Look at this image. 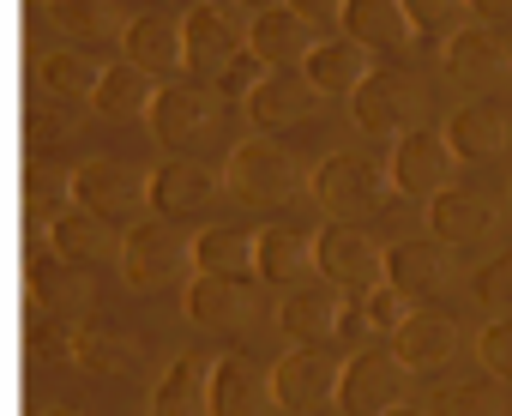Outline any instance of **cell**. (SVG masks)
I'll return each instance as SVG.
<instances>
[{"label":"cell","instance_id":"cell-1","mask_svg":"<svg viewBox=\"0 0 512 416\" xmlns=\"http://www.w3.org/2000/svg\"><path fill=\"white\" fill-rule=\"evenodd\" d=\"M151 133L157 145H169L175 157H193L199 145L223 139V121H229V103L217 97L211 79H169L151 91Z\"/></svg>","mask_w":512,"mask_h":416},{"label":"cell","instance_id":"cell-2","mask_svg":"<svg viewBox=\"0 0 512 416\" xmlns=\"http://www.w3.org/2000/svg\"><path fill=\"white\" fill-rule=\"evenodd\" d=\"M217 181H223V193L253 199V205H284V199H296L308 187L302 169H296V157L278 145V133H247V139H235Z\"/></svg>","mask_w":512,"mask_h":416},{"label":"cell","instance_id":"cell-3","mask_svg":"<svg viewBox=\"0 0 512 416\" xmlns=\"http://www.w3.org/2000/svg\"><path fill=\"white\" fill-rule=\"evenodd\" d=\"M350 115H356L362 133L398 139V133L422 127V115H428V85H422V73H410V67H368V79L350 91Z\"/></svg>","mask_w":512,"mask_h":416},{"label":"cell","instance_id":"cell-4","mask_svg":"<svg viewBox=\"0 0 512 416\" xmlns=\"http://www.w3.org/2000/svg\"><path fill=\"white\" fill-rule=\"evenodd\" d=\"M308 193L326 205V218H368V212H380V205L392 199V175L368 151H332V157L314 163Z\"/></svg>","mask_w":512,"mask_h":416},{"label":"cell","instance_id":"cell-5","mask_svg":"<svg viewBox=\"0 0 512 416\" xmlns=\"http://www.w3.org/2000/svg\"><path fill=\"white\" fill-rule=\"evenodd\" d=\"M67 199L79 212L103 218V224H139L151 205H145V169L127 157H85L67 175Z\"/></svg>","mask_w":512,"mask_h":416},{"label":"cell","instance_id":"cell-6","mask_svg":"<svg viewBox=\"0 0 512 416\" xmlns=\"http://www.w3.org/2000/svg\"><path fill=\"white\" fill-rule=\"evenodd\" d=\"M115 260H121V278H127L133 290H163V284L193 278V248H187L181 224H169V218H139V224L121 236Z\"/></svg>","mask_w":512,"mask_h":416},{"label":"cell","instance_id":"cell-7","mask_svg":"<svg viewBox=\"0 0 512 416\" xmlns=\"http://www.w3.org/2000/svg\"><path fill=\"white\" fill-rule=\"evenodd\" d=\"M386 266V242L362 218H326L314 230V272L332 290H368Z\"/></svg>","mask_w":512,"mask_h":416},{"label":"cell","instance_id":"cell-8","mask_svg":"<svg viewBox=\"0 0 512 416\" xmlns=\"http://www.w3.org/2000/svg\"><path fill=\"white\" fill-rule=\"evenodd\" d=\"M266 386H272V410L284 416H314L332 404L338 392V356L326 344H290L272 368H266Z\"/></svg>","mask_w":512,"mask_h":416},{"label":"cell","instance_id":"cell-9","mask_svg":"<svg viewBox=\"0 0 512 416\" xmlns=\"http://www.w3.org/2000/svg\"><path fill=\"white\" fill-rule=\"evenodd\" d=\"M247 43V25L235 7H223V0H199V7L181 13V73L193 79H217Z\"/></svg>","mask_w":512,"mask_h":416},{"label":"cell","instance_id":"cell-10","mask_svg":"<svg viewBox=\"0 0 512 416\" xmlns=\"http://www.w3.org/2000/svg\"><path fill=\"white\" fill-rule=\"evenodd\" d=\"M404 386H410V368H404L386 344H374V350H356V356L338 362V392H332V404H338L344 416H380L386 404L404 398Z\"/></svg>","mask_w":512,"mask_h":416},{"label":"cell","instance_id":"cell-11","mask_svg":"<svg viewBox=\"0 0 512 416\" xmlns=\"http://www.w3.org/2000/svg\"><path fill=\"white\" fill-rule=\"evenodd\" d=\"M386 175L398 193H416V199H434L458 181V157L446 145L440 127H410L392 139V157H386Z\"/></svg>","mask_w":512,"mask_h":416},{"label":"cell","instance_id":"cell-12","mask_svg":"<svg viewBox=\"0 0 512 416\" xmlns=\"http://www.w3.org/2000/svg\"><path fill=\"white\" fill-rule=\"evenodd\" d=\"M181 308H187V320L199 332H217V338H235V332H247L253 320L266 314L260 308V290H253L247 278H211V272H193L187 278Z\"/></svg>","mask_w":512,"mask_h":416},{"label":"cell","instance_id":"cell-13","mask_svg":"<svg viewBox=\"0 0 512 416\" xmlns=\"http://www.w3.org/2000/svg\"><path fill=\"white\" fill-rule=\"evenodd\" d=\"M211 199H223V181L199 157H169V163H157L145 175V205L157 218H169V224H193Z\"/></svg>","mask_w":512,"mask_h":416},{"label":"cell","instance_id":"cell-14","mask_svg":"<svg viewBox=\"0 0 512 416\" xmlns=\"http://www.w3.org/2000/svg\"><path fill=\"white\" fill-rule=\"evenodd\" d=\"M320 91L308 85V73L302 67H266V79L247 91V115H253V127L260 133H290V127H308L314 115H320Z\"/></svg>","mask_w":512,"mask_h":416},{"label":"cell","instance_id":"cell-15","mask_svg":"<svg viewBox=\"0 0 512 416\" xmlns=\"http://www.w3.org/2000/svg\"><path fill=\"white\" fill-rule=\"evenodd\" d=\"M386 338H392L386 350H392L410 374H434V368H446V362L464 350L458 320H452L446 308H422V302H416V308H410V314L386 332Z\"/></svg>","mask_w":512,"mask_h":416},{"label":"cell","instance_id":"cell-16","mask_svg":"<svg viewBox=\"0 0 512 416\" xmlns=\"http://www.w3.org/2000/svg\"><path fill=\"white\" fill-rule=\"evenodd\" d=\"M428 236L440 242V248H488L494 236H500V212L482 199V193H470V187H446V193H434L428 199Z\"/></svg>","mask_w":512,"mask_h":416},{"label":"cell","instance_id":"cell-17","mask_svg":"<svg viewBox=\"0 0 512 416\" xmlns=\"http://www.w3.org/2000/svg\"><path fill=\"white\" fill-rule=\"evenodd\" d=\"M272 320H278L284 338H296V344H320V338L338 332V320H344V296H338L320 272H308V278H296L290 290H278Z\"/></svg>","mask_w":512,"mask_h":416},{"label":"cell","instance_id":"cell-18","mask_svg":"<svg viewBox=\"0 0 512 416\" xmlns=\"http://www.w3.org/2000/svg\"><path fill=\"white\" fill-rule=\"evenodd\" d=\"M205 404L211 416H272V386H266V368H253L247 356H217L205 368Z\"/></svg>","mask_w":512,"mask_h":416},{"label":"cell","instance_id":"cell-19","mask_svg":"<svg viewBox=\"0 0 512 416\" xmlns=\"http://www.w3.org/2000/svg\"><path fill=\"white\" fill-rule=\"evenodd\" d=\"M308 272H314V230H296V224L253 230V278H260V284L290 290Z\"/></svg>","mask_w":512,"mask_h":416},{"label":"cell","instance_id":"cell-20","mask_svg":"<svg viewBox=\"0 0 512 416\" xmlns=\"http://www.w3.org/2000/svg\"><path fill=\"white\" fill-rule=\"evenodd\" d=\"M67 356L85 368V374H97V380H115V374H127L133 362H139V338L121 326V320H79L73 332H67Z\"/></svg>","mask_w":512,"mask_h":416},{"label":"cell","instance_id":"cell-21","mask_svg":"<svg viewBox=\"0 0 512 416\" xmlns=\"http://www.w3.org/2000/svg\"><path fill=\"white\" fill-rule=\"evenodd\" d=\"M314 43H320V25H308L302 13H290L284 0L247 19V49L260 55L266 67H302V55H308Z\"/></svg>","mask_w":512,"mask_h":416},{"label":"cell","instance_id":"cell-22","mask_svg":"<svg viewBox=\"0 0 512 416\" xmlns=\"http://www.w3.org/2000/svg\"><path fill=\"white\" fill-rule=\"evenodd\" d=\"M440 133H446V145H452V157H458V163H488V157H500V151H506L512 121H506V109H500V103L476 97V103H458V109H452V121H446Z\"/></svg>","mask_w":512,"mask_h":416},{"label":"cell","instance_id":"cell-23","mask_svg":"<svg viewBox=\"0 0 512 416\" xmlns=\"http://www.w3.org/2000/svg\"><path fill=\"white\" fill-rule=\"evenodd\" d=\"M380 278L422 302V296H440V290L458 278V266H452V248H440V242L428 236V242H398V248H386Z\"/></svg>","mask_w":512,"mask_h":416},{"label":"cell","instance_id":"cell-24","mask_svg":"<svg viewBox=\"0 0 512 416\" xmlns=\"http://www.w3.org/2000/svg\"><path fill=\"white\" fill-rule=\"evenodd\" d=\"M121 61H133L151 79H175L181 73V19L163 13H139L121 25Z\"/></svg>","mask_w":512,"mask_h":416},{"label":"cell","instance_id":"cell-25","mask_svg":"<svg viewBox=\"0 0 512 416\" xmlns=\"http://www.w3.org/2000/svg\"><path fill=\"white\" fill-rule=\"evenodd\" d=\"M440 43H446V49H440V55H446V73L464 79V85H494V79L512 67V49H506L482 19H476V25H458V31L440 37Z\"/></svg>","mask_w":512,"mask_h":416},{"label":"cell","instance_id":"cell-26","mask_svg":"<svg viewBox=\"0 0 512 416\" xmlns=\"http://www.w3.org/2000/svg\"><path fill=\"white\" fill-rule=\"evenodd\" d=\"M368 67H374V55H368L362 43H350V37H320V43L302 55V73H308V85H314L320 97H350V91L368 79Z\"/></svg>","mask_w":512,"mask_h":416},{"label":"cell","instance_id":"cell-27","mask_svg":"<svg viewBox=\"0 0 512 416\" xmlns=\"http://www.w3.org/2000/svg\"><path fill=\"white\" fill-rule=\"evenodd\" d=\"M338 25H344V37L362 43L368 55H374V49H410V43H416V31H410V19H404L398 0H344V7H338Z\"/></svg>","mask_w":512,"mask_h":416},{"label":"cell","instance_id":"cell-28","mask_svg":"<svg viewBox=\"0 0 512 416\" xmlns=\"http://www.w3.org/2000/svg\"><path fill=\"white\" fill-rule=\"evenodd\" d=\"M187 248H193V272H211V278H253V230L205 224L199 236H187Z\"/></svg>","mask_w":512,"mask_h":416},{"label":"cell","instance_id":"cell-29","mask_svg":"<svg viewBox=\"0 0 512 416\" xmlns=\"http://www.w3.org/2000/svg\"><path fill=\"white\" fill-rule=\"evenodd\" d=\"M109 224L103 218H91V212H79V205H73V212H55L49 218V254L55 260H67V266H103V254H109Z\"/></svg>","mask_w":512,"mask_h":416},{"label":"cell","instance_id":"cell-30","mask_svg":"<svg viewBox=\"0 0 512 416\" xmlns=\"http://www.w3.org/2000/svg\"><path fill=\"white\" fill-rule=\"evenodd\" d=\"M151 91H157L151 73H139L133 61H115V67L97 73V85H91V109L109 115V121H139V115L151 109Z\"/></svg>","mask_w":512,"mask_h":416},{"label":"cell","instance_id":"cell-31","mask_svg":"<svg viewBox=\"0 0 512 416\" xmlns=\"http://www.w3.org/2000/svg\"><path fill=\"white\" fill-rule=\"evenodd\" d=\"M85 296H91V272H85V266H67V260H55V254H37V266H31V302H37V308L79 314Z\"/></svg>","mask_w":512,"mask_h":416},{"label":"cell","instance_id":"cell-32","mask_svg":"<svg viewBox=\"0 0 512 416\" xmlns=\"http://www.w3.org/2000/svg\"><path fill=\"white\" fill-rule=\"evenodd\" d=\"M151 416H211L205 404V368L193 356H175L163 380L151 386Z\"/></svg>","mask_w":512,"mask_h":416},{"label":"cell","instance_id":"cell-33","mask_svg":"<svg viewBox=\"0 0 512 416\" xmlns=\"http://www.w3.org/2000/svg\"><path fill=\"white\" fill-rule=\"evenodd\" d=\"M506 410H512L506 404V386L482 368V374H464L446 392H434V410L428 416H506Z\"/></svg>","mask_w":512,"mask_h":416},{"label":"cell","instance_id":"cell-34","mask_svg":"<svg viewBox=\"0 0 512 416\" xmlns=\"http://www.w3.org/2000/svg\"><path fill=\"white\" fill-rule=\"evenodd\" d=\"M55 31L73 43V49H91L115 31V0H55Z\"/></svg>","mask_w":512,"mask_h":416},{"label":"cell","instance_id":"cell-35","mask_svg":"<svg viewBox=\"0 0 512 416\" xmlns=\"http://www.w3.org/2000/svg\"><path fill=\"white\" fill-rule=\"evenodd\" d=\"M97 61L85 55V49H55V55H43V85L55 91V97H73V103H91V85H97Z\"/></svg>","mask_w":512,"mask_h":416},{"label":"cell","instance_id":"cell-36","mask_svg":"<svg viewBox=\"0 0 512 416\" xmlns=\"http://www.w3.org/2000/svg\"><path fill=\"white\" fill-rule=\"evenodd\" d=\"M398 7H404V19H410V31L416 37H452L470 13H464V0H398Z\"/></svg>","mask_w":512,"mask_h":416},{"label":"cell","instance_id":"cell-37","mask_svg":"<svg viewBox=\"0 0 512 416\" xmlns=\"http://www.w3.org/2000/svg\"><path fill=\"white\" fill-rule=\"evenodd\" d=\"M470 296L494 314H512V248H500L476 278H470Z\"/></svg>","mask_w":512,"mask_h":416},{"label":"cell","instance_id":"cell-38","mask_svg":"<svg viewBox=\"0 0 512 416\" xmlns=\"http://www.w3.org/2000/svg\"><path fill=\"white\" fill-rule=\"evenodd\" d=\"M410 308H416V296H404L398 284L374 278V284H368V308H362V320H368V326H374V332L386 338V332H392V326H398V320H404Z\"/></svg>","mask_w":512,"mask_h":416},{"label":"cell","instance_id":"cell-39","mask_svg":"<svg viewBox=\"0 0 512 416\" xmlns=\"http://www.w3.org/2000/svg\"><path fill=\"white\" fill-rule=\"evenodd\" d=\"M260 79H266V61L253 55L247 43H241V55H235V61H229V67H223L211 85H217V97H223V103H247V91L260 85Z\"/></svg>","mask_w":512,"mask_h":416},{"label":"cell","instance_id":"cell-40","mask_svg":"<svg viewBox=\"0 0 512 416\" xmlns=\"http://www.w3.org/2000/svg\"><path fill=\"white\" fill-rule=\"evenodd\" d=\"M476 350H482V368H488L494 380H512V314H494V320L482 326Z\"/></svg>","mask_w":512,"mask_h":416},{"label":"cell","instance_id":"cell-41","mask_svg":"<svg viewBox=\"0 0 512 416\" xmlns=\"http://www.w3.org/2000/svg\"><path fill=\"white\" fill-rule=\"evenodd\" d=\"M284 7H290V13H302L308 25H326V19H338L344 0H284Z\"/></svg>","mask_w":512,"mask_h":416},{"label":"cell","instance_id":"cell-42","mask_svg":"<svg viewBox=\"0 0 512 416\" xmlns=\"http://www.w3.org/2000/svg\"><path fill=\"white\" fill-rule=\"evenodd\" d=\"M464 13L482 25H500V19H512V0H464Z\"/></svg>","mask_w":512,"mask_h":416},{"label":"cell","instance_id":"cell-43","mask_svg":"<svg viewBox=\"0 0 512 416\" xmlns=\"http://www.w3.org/2000/svg\"><path fill=\"white\" fill-rule=\"evenodd\" d=\"M223 7H235L241 19H253V13H266V7H278V0H223Z\"/></svg>","mask_w":512,"mask_h":416},{"label":"cell","instance_id":"cell-44","mask_svg":"<svg viewBox=\"0 0 512 416\" xmlns=\"http://www.w3.org/2000/svg\"><path fill=\"white\" fill-rule=\"evenodd\" d=\"M380 416H428V410H416V404H404V398H398V404H386Z\"/></svg>","mask_w":512,"mask_h":416},{"label":"cell","instance_id":"cell-45","mask_svg":"<svg viewBox=\"0 0 512 416\" xmlns=\"http://www.w3.org/2000/svg\"><path fill=\"white\" fill-rule=\"evenodd\" d=\"M506 212H512V187H506Z\"/></svg>","mask_w":512,"mask_h":416},{"label":"cell","instance_id":"cell-46","mask_svg":"<svg viewBox=\"0 0 512 416\" xmlns=\"http://www.w3.org/2000/svg\"><path fill=\"white\" fill-rule=\"evenodd\" d=\"M187 7H199V0H187Z\"/></svg>","mask_w":512,"mask_h":416},{"label":"cell","instance_id":"cell-47","mask_svg":"<svg viewBox=\"0 0 512 416\" xmlns=\"http://www.w3.org/2000/svg\"><path fill=\"white\" fill-rule=\"evenodd\" d=\"M55 416H67V410H55Z\"/></svg>","mask_w":512,"mask_h":416}]
</instances>
